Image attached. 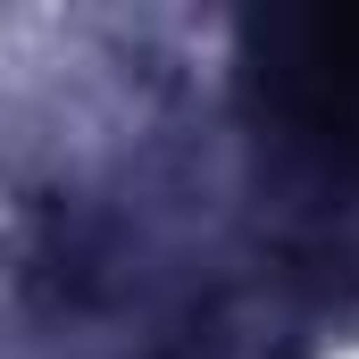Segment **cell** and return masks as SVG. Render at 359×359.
Masks as SVG:
<instances>
[{
	"instance_id": "obj_1",
	"label": "cell",
	"mask_w": 359,
	"mask_h": 359,
	"mask_svg": "<svg viewBox=\"0 0 359 359\" xmlns=\"http://www.w3.org/2000/svg\"><path fill=\"white\" fill-rule=\"evenodd\" d=\"M251 100L276 142L318 176V192L359 184V17H284L259 34Z\"/></svg>"
}]
</instances>
